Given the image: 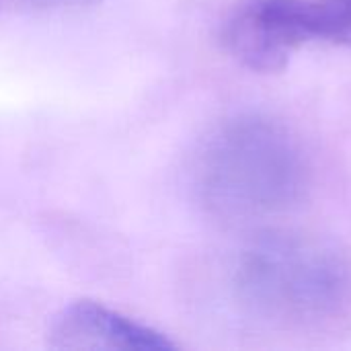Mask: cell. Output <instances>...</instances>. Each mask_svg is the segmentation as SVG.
Wrapping results in <instances>:
<instances>
[{
    "label": "cell",
    "instance_id": "obj_1",
    "mask_svg": "<svg viewBox=\"0 0 351 351\" xmlns=\"http://www.w3.org/2000/svg\"><path fill=\"white\" fill-rule=\"evenodd\" d=\"M202 202L228 220H255L296 206L308 187V162L280 121L245 113L220 123L195 167Z\"/></svg>",
    "mask_w": 351,
    "mask_h": 351
},
{
    "label": "cell",
    "instance_id": "obj_2",
    "mask_svg": "<svg viewBox=\"0 0 351 351\" xmlns=\"http://www.w3.org/2000/svg\"><path fill=\"white\" fill-rule=\"evenodd\" d=\"M237 290L257 315L282 323H313L339 311L351 290L346 255L306 232L255 239L237 265Z\"/></svg>",
    "mask_w": 351,
    "mask_h": 351
},
{
    "label": "cell",
    "instance_id": "obj_3",
    "mask_svg": "<svg viewBox=\"0 0 351 351\" xmlns=\"http://www.w3.org/2000/svg\"><path fill=\"white\" fill-rule=\"evenodd\" d=\"M47 346L66 351H173L160 331L93 300L64 306L49 323Z\"/></svg>",
    "mask_w": 351,
    "mask_h": 351
},
{
    "label": "cell",
    "instance_id": "obj_4",
    "mask_svg": "<svg viewBox=\"0 0 351 351\" xmlns=\"http://www.w3.org/2000/svg\"><path fill=\"white\" fill-rule=\"evenodd\" d=\"M27 2L35 6H72V4L88 2V0H27Z\"/></svg>",
    "mask_w": 351,
    "mask_h": 351
},
{
    "label": "cell",
    "instance_id": "obj_5",
    "mask_svg": "<svg viewBox=\"0 0 351 351\" xmlns=\"http://www.w3.org/2000/svg\"><path fill=\"white\" fill-rule=\"evenodd\" d=\"M335 2H337L343 10H348L351 14V0H335Z\"/></svg>",
    "mask_w": 351,
    "mask_h": 351
}]
</instances>
